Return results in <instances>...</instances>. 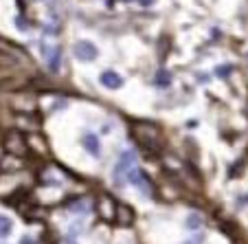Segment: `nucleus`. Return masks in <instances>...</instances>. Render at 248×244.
<instances>
[{
	"label": "nucleus",
	"mask_w": 248,
	"mask_h": 244,
	"mask_svg": "<svg viewBox=\"0 0 248 244\" xmlns=\"http://www.w3.org/2000/svg\"><path fill=\"white\" fill-rule=\"evenodd\" d=\"M132 136H134L147 152H152V154L163 147V132H160V128L156 126V123H150V121L134 123V126H132Z\"/></svg>",
	"instance_id": "1"
},
{
	"label": "nucleus",
	"mask_w": 248,
	"mask_h": 244,
	"mask_svg": "<svg viewBox=\"0 0 248 244\" xmlns=\"http://www.w3.org/2000/svg\"><path fill=\"white\" fill-rule=\"evenodd\" d=\"M94 207H97V213L103 218V220H117V207L119 202L114 200L110 194H101V196H97V202H94Z\"/></svg>",
	"instance_id": "2"
},
{
	"label": "nucleus",
	"mask_w": 248,
	"mask_h": 244,
	"mask_svg": "<svg viewBox=\"0 0 248 244\" xmlns=\"http://www.w3.org/2000/svg\"><path fill=\"white\" fill-rule=\"evenodd\" d=\"M134 167H136V154L132 150L123 152L119 163H117V167H114V180H117V183H123V180L127 179V174H130Z\"/></svg>",
	"instance_id": "3"
},
{
	"label": "nucleus",
	"mask_w": 248,
	"mask_h": 244,
	"mask_svg": "<svg viewBox=\"0 0 248 244\" xmlns=\"http://www.w3.org/2000/svg\"><path fill=\"white\" fill-rule=\"evenodd\" d=\"M5 150L9 152V154L14 156H22L24 150H27V146H24V136L22 132L18 130H9L5 134Z\"/></svg>",
	"instance_id": "4"
},
{
	"label": "nucleus",
	"mask_w": 248,
	"mask_h": 244,
	"mask_svg": "<svg viewBox=\"0 0 248 244\" xmlns=\"http://www.w3.org/2000/svg\"><path fill=\"white\" fill-rule=\"evenodd\" d=\"M73 53H75V57L79 62H93V60H97L99 49L93 42H88V40H77L73 44Z\"/></svg>",
	"instance_id": "5"
},
{
	"label": "nucleus",
	"mask_w": 248,
	"mask_h": 244,
	"mask_svg": "<svg viewBox=\"0 0 248 244\" xmlns=\"http://www.w3.org/2000/svg\"><path fill=\"white\" fill-rule=\"evenodd\" d=\"M127 183L130 185H136V187L140 189V192H145V194H154V187H152L150 179H147V174H143L139 167H134L130 174H127Z\"/></svg>",
	"instance_id": "6"
},
{
	"label": "nucleus",
	"mask_w": 248,
	"mask_h": 244,
	"mask_svg": "<svg viewBox=\"0 0 248 244\" xmlns=\"http://www.w3.org/2000/svg\"><path fill=\"white\" fill-rule=\"evenodd\" d=\"M42 51H44V60H46L48 68L53 73L60 71V60H62V53L60 47H48V44H42Z\"/></svg>",
	"instance_id": "7"
},
{
	"label": "nucleus",
	"mask_w": 248,
	"mask_h": 244,
	"mask_svg": "<svg viewBox=\"0 0 248 244\" xmlns=\"http://www.w3.org/2000/svg\"><path fill=\"white\" fill-rule=\"evenodd\" d=\"M99 81H101L106 88H110V90H117V88H121L123 86V77L119 75L117 71H103L101 75H99Z\"/></svg>",
	"instance_id": "8"
},
{
	"label": "nucleus",
	"mask_w": 248,
	"mask_h": 244,
	"mask_svg": "<svg viewBox=\"0 0 248 244\" xmlns=\"http://www.w3.org/2000/svg\"><path fill=\"white\" fill-rule=\"evenodd\" d=\"M117 225H121V227H127V225H132L134 222V211H132V207H127V205H119L117 207Z\"/></svg>",
	"instance_id": "9"
},
{
	"label": "nucleus",
	"mask_w": 248,
	"mask_h": 244,
	"mask_svg": "<svg viewBox=\"0 0 248 244\" xmlns=\"http://www.w3.org/2000/svg\"><path fill=\"white\" fill-rule=\"evenodd\" d=\"M81 146L86 147V150L90 152V154H99V150H101V146H99V139H97V134H84L81 136Z\"/></svg>",
	"instance_id": "10"
},
{
	"label": "nucleus",
	"mask_w": 248,
	"mask_h": 244,
	"mask_svg": "<svg viewBox=\"0 0 248 244\" xmlns=\"http://www.w3.org/2000/svg\"><path fill=\"white\" fill-rule=\"evenodd\" d=\"M11 227H14V222H11V218H7V216H0V238H7V235L11 233Z\"/></svg>",
	"instance_id": "11"
},
{
	"label": "nucleus",
	"mask_w": 248,
	"mask_h": 244,
	"mask_svg": "<svg viewBox=\"0 0 248 244\" xmlns=\"http://www.w3.org/2000/svg\"><path fill=\"white\" fill-rule=\"evenodd\" d=\"M169 81H171V77H169L167 73H158V75H156V84H160V86H169Z\"/></svg>",
	"instance_id": "12"
},
{
	"label": "nucleus",
	"mask_w": 248,
	"mask_h": 244,
	"mask_svg": "<svg viewBox=\"0 0 248 244\" xmlns=\"http://www.w3.org/2000/svg\"><path fill=\"white\" fill-rule=\"evenodd\" d=\"M187 225H189V229H198V227H200V218H198L196 213H193V216H189Z\"/></svg>",
	"instance_id": "13"
},
{
	"label": "nucleus",
	"mask_w": 248,
	"mask_h": 244,
	"mask_svg": "<svg viewBox=\"0 0 248 244\" xmlns=\"http://www.w3.org/2000/svg\"><path fill=\"white\" fill-rule=\"evenodd\" d=\"M229 71H231L229 66H222V68H217V75H220V77H226V75H229Z\"/></svg>",
	"instance_id": "14"
},
{
	"label": "nucleus",
	"mask_w": 248,
	"mask_h": 244,
	"mask_svg": "<svg viewBox=\"0 0 248 244\" xmlns=\"http://www.w3.org/2000/svg\"><path fill=\"white\" fill-rule=\"evenodd\" d=\"M136 2H139L140 7H152L156 2V0H136Z\"/></svg>",
	"instance_id": "15"
},
{
	"label": "nucleus",
	"mask_w": 248,
	"mask_h": 244,
	"mask_svg": "<svg viewBox=\"0 0 248 244\" xmlns=\"http://www.w3.org/2000/svg\"><path fill=\"white\" fill-rule=\"evenodd\" d=\"M20 244H38V242H35L33 238H22V240H20Z\"/></svg>",
	"instance_id": "16"
}]
</instances>
